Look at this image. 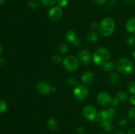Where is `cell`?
Returning <instances> with one entry per match:
<instances>
[{
  "instance_id": "6da1fadb",
  "label": "cell",
  "mask_w": 135,
  "mask_h": 134,
  "mask_svg": "<svg viewBox=\"0 0 135 134\" xmlns=\"http://www.w3.org/2000/svg\"><path fill=\"white\" fill-rule=\"evenodd\" d=\"M115 28V22L110 17L104 18L98 25V30L103 36L108 37L113 33Z\"/></svg>"
},
{
  "instance_id": "7a4b0ae2",
  "label": "cell",
  "mask_w": 135,
  "mask_h": 134,
  "mask_svg": "<svg viewBox=\"0 0 135 134\" xmlns=\"http://www.w3.org/2000/svg\"><path fill=\"white\" fill-rule=\"evenodd\" d=\"M110 58V53L109 50L105 47H102L96 50L92 56L94 63L98 66H104L108 62Z\"/></svg>"
},
{
  "instance_id": "3957f363",
  "label": "cell",
  "mask_w": 135,
  "mask_h": 134,
  "mask_svg": "<svg viewBox=\"0 0 135 134\" xmlns=\"http://www.w3.org/2000/svg\"><path fill=\"white\" fill-rule=\"evenodd\" d=\"M117 70L123 74H130L134 70V64L130 59L127 58H121L116 64Z\"/></svg>"
},
{
  "instance_id": "277c9868",
  "label": "cell",
  "mask_w": 135,
  "mask_h": 134,
  "mask_svg": "<svg viewBox=\"0 0 135 134\" xmlns=\"http://www.w3.org/2000/svg\"><path fill=\"white\" fill-rule=\"evenodd\" d=\"M63 65L68 71H75L79 67V60L73 55H67L63 58Z\"/></svg>"
},
{
  "instance_id": "5b68a950",
  "label": "cell",
  "mask_w": 135,
  "mask_h": 134,
  "mask_svg": "<svg viewBox=\"0 0 135 134\" xmlns=\"http://www.w3.org/2000/svg\"><path fill=\"white\" fill-rule=\"evenodd\" d=\"M73 95L77 99L83 101L89 96V90L83 85H77L73 90Z\"/></svg>"
},
{
  "instance_id": "8992f818",
  "label": "cell",
  "mask_w": 135,
  "mask_h": 134,
  "mask_svg": "<svg viewBox=\"0 0 135 134\" xmlns=\"http://www.w3.org/2000/svg\"><path fill=\"white\" fill-rule=\"evenodd\" d=\"M98 115V111L94 106L91 105H88L83 109V116L86 120L89 121H92L96 118Z\"/></svg>"
},
{
  "instance_id": "52a82bcc",
  "label": "cell",
  "mask_w": 135,
  "mask_h": 134,
  "mask_svg": "<svg viewBox=\"0 0 135 134\" xmlns=\"http://www.w3.org/2000/svg\"><path fill=\"white\" fill-rule=\"evenodd\" d=\"M63 15V11L59 6L52 7L48 11V17L53 21L59 20Z\"/></svg>"
},
{
  "instance_id": "ba28073f",
  "label": "cell",
  "mask_w": 135,
  "mask_h": 134,
  "mask_svg": "<svg viewBox=\"0 0 135 134\" xmlns=\"http://www.w3.org/2000/svg\"><path fill=\"white\" fill-rule=\"evenodd\" d=\"M113 99L107 92L102 91L98 93L97 96V101L102 106H105L109 103L112 104Z\"/></svg>"
},
{
  "instance_id": "9c48e42d",
  "label": "cell",
  "mask_w": 135,
  "mask_h": 134,
  "mask_svg": "<svg viewBox=\"0 0 135 134\" xmlns=\"http://www.w3.org/2000/svg\"><path fill=\"white\" fill-rule=\"evenodd\" d=\"M37 91L39 92L40 94L43 95H48L51 91V87L50 84L46 81H40L36 84V86Z\"/></svg>"
},
{
  "instance_id": "30bf717a",
  "label": "cell",
  "mask_w": 135,
  "mask_h": 134,
  "mask_svg": "<svg viewBox=\"0 0 135 134\" xmlns=\"http://www.w3.org/2000/svg\"><path fill=\"white\" fill-rule=\"evenodd\" d=\"M78 58H79L80 62H81L83 64H88L90 63L92 59V56L91 53L87 50H81L78 53Z\"/></svg>"
},
{
  "instance_id": "8fae6325",
  "label": "cell",
  "mask_w": 135,
  "mask_h": 134,
  "mask_svg": "<svg viewBox=\"0 0 135 134\" xmlns=\"http://www.w3.org/2000/svg\"><path fill=\"white\" fill-rule=\"evenodd\" d=\"M109 121L111 120L108 116L106 110H101L98 113V115L96 116V122L99 126L103 127L105 123H108Z\"/></svg>"
},
{
  "instance_id": "7c38bea8",
  "label": "cell",
  "mask_w": 135,
  "mask_h": 134,
  "mask_svg": "<svg viewBox=\"0 0 135 134\" xmlns=\"http://www.w3.org/2000/svg\"><path fill=\"white\" fill-rule=\"evenodd\" d=\"M94 80V76L93 73L90 71L85 72L81 76L82 81L85 85H90L93 82Z\"/></svg>"
},
{
  "instance_id": "4fadbf2b",
  "label": "cell",
  "mask_w": 135,
  "mask_h": 134,
  "mask_svg": "<svg viewBox=\"0 0 135 134\" xmlns=\"http://www.w3.org/2000/svg\"><path fill=\"white\" fill-rule=\"evenodd\" d=\"M47 127L51 131H56L59 129V123L54 118H50L47 122Z\"/></svg>"
},
{
  "instance_id": "5bb4252c",
  "label": "cell",
  "mask_w": 135,
  "mask_h": 134,
  "mask_svg": "<svg viewBox=\"0 0 135 134\" xmlns=\"http://www.w3.org/2000/svg\"><path fill=\"white\" fill-rule=\"evenodd\" d=\"M126 29L129 32L135 34V17L129 18L126 23Z\"/></svg>"
},
{
  "instance_id": "9a60e30c",
  "label": "cell",
  "mask_w": 135,
  "mask_h": 134,
  "mask_svg": "<svg viewBox=\"0 0 135 134\" xmlns=\"http://www.w3.org/2000/svg\"><path fill=\"white\" fill-rule=\"evenodd\" d=\"M65 36L66 39H67L68 42H71V43H73V42L77 39L76 33H75V32L73 30H68V31L66 32Z\"/></svg>"
},
{
  "instance_id": "2e32d148",
  "label": "cell",
  "mask_w": 135,
  "mask_h": 134,
  "mask_svg": "<svg viewBox=\"0 0 135 134\" xmlns=\"http://www.w3.org/2000/svg\"><path fill=\"white\" fill-rule=\"evenodd\" d=\"M98 35L95 30L90 31L86 35L87 40L90 43L96 42L98 40Z\"/></svg>"
},
{
  "instance_id": "e0dca14e",
  "label": "cell",
  "mask_w": 135,
  "mask_h": 134,
  "mask_svg": "<svg viewBox=\"0 0 135 134\" xmlns=\"http://www.w3.org/2000/svg\"><path fill=\"white\" fill-rule=\"evenodd\" d=\"M120 81L119 75L117 72H113L109 76V81L113 85H117Z\"/></svg>"
},
{
  "instance_id": "ac0fdd59",
  "label": "cell",
  "mask_w": 135,
  "mask_h": 134,
  "mask_svg": "<svg viewBox=\"0 0 135 134\" xmlns=\"http://www.w3.org/2000/svg\"><path fill=\"white\" fill-rule=\"evenodd\" d=\"M115 68V65L112 62H107L104 66H103V69H104V71L107 72H112L113 71Z\"/></svg>"
},
{
  "instance_id": "d6986e66",
  "label": "cell",
  "mask_w": 135,
  "mask_h": 134,
  "mask_svg": "<svg viewBox=\"0 0 135 134\" xmlns=\"http://www.w3.org/2000/svg\"><path fill=\"white\" fill-rule=\"evenodd\" d=\"M115 98L119 101V102H125L127 100L128 96L125 92L120 91L117 93Z\"/></svg>"
},
{
  "instance_id": "ffe728a7",
  "label": "cell",
  "mask_w": 135,
  "mask_h": 134,
  "mask_svg": "<svg viewBox=\"0 0 135 134\" xmlns=\"http://www.w3.org/2000/svg\"><path fill=\"white\" fill-rule=\"evenodd\" d=\"M68 49V45L65 43H61L60 44H59L57 47L58 52L61 54H65V53L67 52Z\"/></svg>"
},
{
  "instance_id": "44dd1931",
  "label": "cell",
  "mask_w": 135,
  "mask_h": 134,
  "mask_svg": "<svg viewBox=\"0 0 135 134\" xmlns=\"http://www.w3.org/2000/svg\"><path fill=\"white\" fill-rule=\"evenodd\" d=\"M107 113H108V115L109 116V119L111 121L113 120L116 117L117 115V111L115 110V109H113V108H109L108 110H106Z\"/></svg>"
},
{
  "instance_id": "7402d4cb",
  "label": "cell",
  "mask_w": 135,
  "mask_h": 134,
  "mask_svg": "<svg viewBox=\"0 0 135 134\" xmlns=\"http://www.w3.org/2000/svg\"><path fill=\"white\" fill-rule=\"evenodd\" d=\"M65 84L67 85H69V86H73V85H79V84H78V82L76 81V80L73 77L67 78L65 80Z\"/></svg>"
},
{
  "instance_id": "603a6c76",
  "label": "cell",
  "mask_w": 135,
  "mask_h": 134,
  "mask_svg": "<svg viewBox=\"0 0 135 134\" xmlns=\"http://www.w3.org/2000/svg\"><path fill=\"white\" fill-rule=\"evenodd\" d=\"M42 5L44 7H50L56 3L57 0H40Z\"/></svg>"
},
{
  "instance_id": "cb8c5ba5",
  "label": "cell",
  "mask_w": 135,
  "mask_h": 134,
  "mask_svg": "<svg viewBox=\"0 0 135 134\" xmlns=\"http://www.w3.org/2000/svg\"><path fill=\"white\" fill-rule=\"evenodd\" d=\"M128 117L132 121H135V106L129 109L128 112Z\"/></svg>"
},
{
  "instance_id": "d4e9b609",
  "label": "cell",
  "mask_w": 135,
  "mask_h": 134,
  "mask_svg": "<svg viewBox=\"0 0 135 134\" xmlns=\"http://www.w3.org/2000/svg\"><path fill=\"white\" fill-rule=\"evenodd\" d=\"M7 109V103L3 100H0V113H3Z\"/></svg>"
},
{
  "instance_id": "484cf974",
  "label": "cell",
  "mask_w": 135,
  "mask_h": 134,
  "mask_svg": "<svg viewBox=\"0 0 135 134\" xmlns=\"http://www.w3.org/2000/svg\"><path fill=\"white\" fill-rule=\"evenodd\" d=\"M128 89L131 94L135 95V81H131L128 85Z\"/></svg>"
},
{
  "instance_id": "4316f807",
  "label": "cell",
  "mask_w": 135,
  "mask_h": 134,
  "mask_svg": "<svg viewBox=\"0 0 135 134\" xmlns=\"http://www.w3.org/2000/svg\"><path fill=\"white\" fill-rule=\"evenodd\" d=\"M104 130L106 131H111L113 129V125L112 123V121H109L108 123H105L104 126H103Z\"/></svg>"
},
{
  "instance_id": "83f0119b",
  "label": "cell",
  "mask_w": 135,
  "mask_h": 134,
  "mask_svg": "<svg viewBox=\"0 0 135 134\" xmlns=\"http://www.w3.org/2000/svg\"><path fill=\"white\" fill-rule=\"evenodd\" d=\"M51 59H52L53 62L54 63H57V64L60 63L63 60V59H62L61 56L59 55H57V54H55V55H53L52 57H51Z\"/></svg>"
},
{
  "instance_id": "f1b7e54d",
  "label": "cell",
  "mask_w": 135,
  "mask_h": 134,
  "mask_svg": "<svg viewBox=\"0 0 135 134\" xmlns=\"http://www.w3.org/2000/svg\"><path fill=\"white\" fill-rule=\"evenodd\" d=\"M127 44L129 47H134L135 46V38L133 36L129 37L127 40Z\"/></svg>"
},
{
  "instance_id": "f546056e",
  "label": "cell",
  "mask_w": 135,
  "mask_h": 134,
  "mask_svg": "<svg viewBox=\"0 0 135 134\" xmlns=\"http://www.w3.org/2000/svg\"><path fill=\"white\" fill-rule=\"evenodd\" d=\"M28 6L32 9H36V8L38 7L39 3L36 0H30L28 1Z\"/></svg>"
},
{
  "instance_id": "4dcf8cb0",
  "label": "cell",
  "mask_w": 135,
  "mask_h": 134,
  "mask_svg": "<svg viewBox=\"0 0 135 134\" xmlns=\"http://www.w3.org/2000/svg\"><path fill=\"white\" fill-rule=\"evenodd\" d=\"M68 3V0H57L58 6L60 7H65Z\"/></svg>"
},
{
  "instance_id": "1f68e13d",
  "label": "cell",
  "mask_w": 135,
  "mask_h": 134,
  "mask_svg": "<svg viewBox=\"0 0 135 134\" xmlns=\"http://www.w3.org/2000/svg\"><path fill=\"white\" fill-rule=\"evenodd\" d=\"M118 123L120 126H126L127 123V120L125 118H121V119L119 120Z\"/></svg>"
},
{
  "instance_id": "d6a6232c",
  "label": "cell",
  "mask_w": 135,
  "mask_h": 134,
  "mask_svg": "<svg viewBox=\"0 0 135 134\" xmlns=\"http://www.w3.org/2000/svg\"><path fill=\"white\" fill-rule=\"evenodd\" d=\"M85 132V129L83 127H82V126H79V127H78L77 128H76V133H77L78 134H84Z\"/></svg>"
},
{
  "instance_id": "836d02e7",
  "label": "cell",
  "mask_w": 135,
  "mask_h": 134,
  "mask_svg": "<svg viewBox=\"0 0 135 134\" xmlns=\"http://www.w3.org/2000/svg\"><path fill=\"white\" fill-rule=\"evenodd\" d=\"M90 28L92 29V30H96L97 28H98V24L96 22H91V23H90Z\"/></svg>"
},
{
  "instance_id": "e575fe53",
  "label": "cell",
  "mask_w": 135,
  "mask_h": 134,
  "mask_svg": "<svg viewBox=\"0 0 135 134\" xmlns=\"http://www.w3.org/2000/svg\"><path fill=\"white\" fill-rule=\"evenodd\" d=\"M95 3L98 5H102L105 3L106 0H94Z\"/></svg>"
},
{
  "instance_id": "d590c367",
  "label": "cell",
  "mask_w": 135,
  "mask_h": 134,
  "mask_svg": "<svg viewBox=\"0 0 135 134\" xmlns=\"http://www.w3.org/2000/svg\"><path fill=\"white\" fill-rule=\"evenodd\" d=\"M129 101L133 105H135V95H133L129 99Z\"/></svg>"
},
{
  "instance_id": "8d00e7d4",
  "label": "cell",
  "mask_w": 135,
  "mask_h": 134,
  "mask_svg": "<svg viewBox=\"0 0 135 134\" xmlns=\"http://www.w3.org/2000/svg\"><path fill=\"white\" fill-rule=\"evenodd\" d=\"M72 44L73 45L76 46V47H77V46H79V45H80V39H79V38H77V39H76V40H75V42H74L73 43H72Z\"/></svg>"
},
{
  "instance_id": "74e56055",
  "label": "cell",
  "mask_w": 135,
  "mask_h": 134,
  "mask_svg": "<svg viewBox=\"0 0 135 134\" xmlns=\"http://www.w3.org/2000/svg\"><path fill=\"white\" fill-rule=\"evenodd\" d=\"M6 63H5V60L3 58H0V66L3 67L5 65Z\"/></svg>"
},
{
  "instance_id": "f35d334b",
  "label": "cell",
  "mask_w": 135,
  "mask_h": 134,
  "mask_svg": "<svg viewBox=\"0 0 135 134\" xmlns=\"http://www.w3.org/2000/svg\"><path fill=\"white\" fill-rule=\"evenodd\" d=\"M128 134H135V127H132L128 131Z\"/></svg>"
},
{
  "instance_id": "ab89813d",
  "label": "cell",
  "mask_w": 135,
  "mask_h": 134,
  "mask_svg": "<svg viewBox=\"0 0 135 134\" xmlns=\"http://www.w3.org/2000/svg\"><path fill=\"white\" fill-rule=\"evenodd\" d=\"M127 3L129 4V5H134L135 4V0H125Z\"/></svg>"
},
{
  "instance_id": "60d3db41",
  "label": "cell",
  "mask_w": 135,
  "mask_h": 134,
  "mask_svg": "<svg viewBox=\"0 0 135 134\" xmlns=\"http://www.w3.org/2000/svg\"><path fill=\"white\" fill-rule=\"evenodd\" d=\"M115 134H126V133L123 131H121V130H119V131H117L115 133Z\"/></svg>"
},
{
  "instance_id": "b9f144b4",
  "label": "cell",
  "mask_w": 135,
  "mask_h": 134,
  "mask_svg": "<svg viewBox=\"0 0 135 134\" xmlns=\"http://www.w3.org/2000/svg\"><path fill=\"white\" fill-rule=\"evenodd\" d=\"M56 90H57V89L55 87H51V91L55 92V91H56Z\"/></svg>"
},
{
  "instance_id": "7bdbcfd3",
  "label": "cell",
  "mask_w": 135,
  "mask_h": 134,
  "mask_svg": "<svg viewBox=\"0 0 135 134\" xmlns=\"http://www.w3.org/2000/svg\"><path fill=\"white\" fill-rule=\"evenodd\" d=\"M133 60H134V61L135 62V51L133 52Z\"/></svg>"
},
{
  "instance_id": "ee69618b",
  "label": "cell",
  "mask_w": 135,
  "mask_h": 134,
  "mask_svg": "<svg viewBox=\"0 0 135 134\" xmlns=\"http://www.w3.org/2000/svg\"><path fill=\"white\" fill-rule=\"evenodd\" d=\"M1 53H2V47H1V44H0V55H1Z\"/></svg>"
},
{
  "instance_id": "f6af8a7d",
  "label": "cell",
  "mask_w": 135,
  "mask_h": 134,
  "mask_svg": "<svg viewBox=\"0 0 135 134\" xmlns=\"http://www.w3.org/2000/svg\"><path fill=\"white\" fill-rule=\"evenodd\" d=\"M5 1V0H0V5L1 4H3Z\"/></svg>"
},
{
  "instance_id": "bcb514c9",
  "label": "cell",
  "mask_w": 135,
  "mask_h": 134,
  "mask_svg": "<svg viewBox=\"0 0 135 134\" xmlns=\"http://www.w3.org/2000/svg\"><path fill=\"white\" fill-rule=\"evenodd\" d=\"M112 1H119V0H112Z\"/></svg>"
},
{
  "instance_id": "7dc6e473",
  "label": "cell",
  "mask_w": 135,
  "mask_h": 134,
  "mask_svg": "<svg viewBox=\"0 0 135 134\" xmlns=\"http://www.w3.org/2000/svg\"><path fill=\"white\" fill-rule=\"evenodd\" d=\"M100 134H105V133H100Z\"/></svg>"
}]
</instances>
